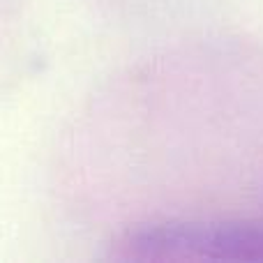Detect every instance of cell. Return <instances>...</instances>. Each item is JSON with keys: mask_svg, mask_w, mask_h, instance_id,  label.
Wrapping results in <instances>:
<instances>
[{"mask_svg": "<svg viewBox=\"0 0 263 263\" xmlns=\"http://www.w3.org/2000/svg\"><path fill=\"white\" fill-rule=\"evenodd\" d=\"M111 256L139 263H261L263 222L168 219L136 224L114 242Z\"/></svg>", "mask_w": 263, "mask_h": 263, "instance_id": "cell-1", "label": "cell"}]
</instances>
